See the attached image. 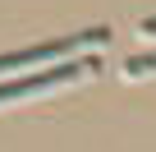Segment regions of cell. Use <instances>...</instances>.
<instances>
[{
	"label": "cell",
	"instance_id": "cell-1",
	"mask_svg": "<svg viewBox=\"0 0 156 152\" xmlns=\"http://www.w3.org/2000/svg\"><path fill=\"white\" fill-rule=\"evenodd\" d=\"M101 60H92V55H78V60H69V65H51V69H37V74H23V79H14V83H0V102H19V97H41V92H51V88H60V83H73V79H83L87 69H97Z\"/></svg>",
	"mask_w": 156,
	"mask_h": 152
},
{
	"label": "cell",
	"instance_id": "cell-2",
	"mask_svg": "<svg viewBox=\"0 0 156 152\" xmlns=\"http://www.w3.org/2000/svg\"><path fill=\"white\" fill-rule=\"evenodd\" d=\"M110 32L106 28H87V32H78V37H64V42H46V46H28V51H9V55H0V74H9V69H32V65H46V60H60L78 46H101Z\"/></svg>",
	"mask_w": 156,
	"mask_h": 152
},
{
	"label": "cell",
	"instance_id": "cell-3",
	"mask_svg": "<svg viewBox=\"0 0 156 152\" xmlns=\"http://www.w3.org/2000/svg\"><path fill=\"white\" fill-rule=\"evenodd\" d=\"M151 69H156V51H151V55L129 60V65H124V79H142V74H151Z\"/></svg>",
	"mask_w": 156,
	"mask_h": 152
},
{
	"label": "cell",
	"instance_id": "cell-4",
	"mask_svg": "<svg viewBox=\"0 0 156 152\" xmlns=\"http://www.w3.org/2000/svg\"><path fill=\"white\" fill-rule=\"evenodd\" d=\"M142 32H151V37H156V19H147V23H142Z\"/></svg>",
	"mask_w": 156,
	"mask_h": 152
}]
</instances>
